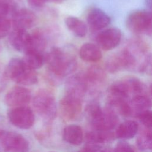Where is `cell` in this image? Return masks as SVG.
Returning <instances> with one entry per match:
<instances>
[{"label":"cell","instance_id":"8fae6325","mask_svg":"<svg viewBox=\"0 0 152 152\" xmlns=\"http://www.w3.org/2000/svg\"><path fill=\"white\" fill-rule=\"evenodd\" d=\"M88 86L84 73H77L70 76L65 84V94L83 100Z\"/></svg>","mask_w":152,"mask_h":152},{"label":"cell","instance_id":"4316f807","mask_svg":"<svg viewBox=\"0 0 152 152\" xmlns=\"http://www.w3.org/2000/svg\"><path fill=\"white\" fill-rule=\"evenodd\" d=\"M137 117L140 122L148 129H151L152 126V115L150 110H147L137 114Z\"/></svg>","mask_w":152,"mask_h":152},{"label":"cell","instance_id":"ba28073f","mask_svg":"<svg viewBox=\"0 0 152 152\" xmlns=\"http://www.w3.org/2000/svg\"><path fill=\"white\" fill-rule=\"evenodd\" d=\"M8 117L13 125L24 129L31 128L35 120L33 110L26 106L13 107L8 112Z\"/></svg>","mask_w":152,"mask_h":152},{"label":"cell","instance_id":"9a60e30c","mask_svg":"<svg viewBox=\"0 0 152 152\" xmlns=\"http://www.w3.org/2000/svg\"><path fill=\"white\" fill-rule=\"evenodd\" d=\"M9 42L15 50L25 53L30 47V34L26 30L13 29L10 34Z\"/></svg>","mask_w":152,"mask_h":152},{"label":"cell","instance_id":"ac0fdd59","mask_svg":"<svg viewBox=\"0 0 152 152\" xmlns=\"http://www.w3.org/2000/svg\"><path fill=\"white\" fill-rule=\"evenodd\" d=\"M63 138L73 145H79L83 140V132L81 128L75 124L65 126L63 130Z\"/></svg>","mask_w":152,"mask_h":152},{"label":"cell","instance_id":"30bf717a","mask_svg":"<svg viewBox=\"0 0 152 152\" xmlns=\"http://www.w3.org/2000/svg\"><path fill=\"white\" fill-rule=\"evenodd\" d=\"M96 39L100 49L108 51L119 45L122 39V33L119 28L111 27L100 32Z\"/></svg>","mask_w":152,"mask_h":152},{"label":"cell","instance_id":"44dd1931","mask_svg":"<svg viewBox=\"0 0 152 152\" xmlns=\"http://www.w3.org/2000/svg\"><path fill=\"white\" fill-rule=\"evenodd\" d=\"M30 34V45L27 50H33L40 53H44L46 47L47 39L45 33L40 29H36ZM26 51V52H27Z\"/></svg>","mask_w":152,"mask_h":152},{"label":"cell","instance_id":"277c9868","mask_svg":"<svg viewBox=\"0 0 152 152\" xmlns=\"http://www.w3.org/2000/svg\"><path fill=\"white\" fill-rule=\"evenodd\" d=\"M33 104L35 111L43 119L50 121L54 119L57 113L55 97L49 90L42 88L35 94Z\"/></svg>","mask_w":152,"mask_h":152},{"label":"cell","instance_id":"836d02e7","mask_svg":"<svg viewBox=\"0 0 152 152\" xmlns=\"http://www.w3.org/2000/svg\"><path fill=\"white\" fill-rule=\"evenodd\" d=\"M98 152H112L110 150H108V149H105V150H100Z\"/></svg>","mask_w":152,"mask_h":152},{"label":"cell","instance_id":"7a4b0ae2","mask_svg":"<svg viewBox=\"0 0 152 152\" xmlns=\"http://www.w3.org/2000/svg\"><path fill=\"white\" fill-rule=\"evenodd\" d=\"M86 112L96 130L111 131L118 125L116 112L107 106L103 109L97 103L91 102L87 106Z\"/></svg>","mask_w":152,"mask_h":152},{"label":"cell","instance_id":"83f0119b","mask_svg":"<svg viewBox=\"0 0 152 152\" xmlns=\"http://www.w3.org/2000/svg\"><path fill=\"white\" fill-rule=\"evenodd\" d=\"M11 27V22L7 17H0V39L6 36Z\"/></svg>","mask_w":152,"mask_h":152},{"label":"cell","instance_id":"ffe728a7","mask_svg":"<svg viewBox=\"0 0 152 152\" xmlns=\"http://www.w3.org/2000/svg\"><path fill=\"white\" fill-rule=\"evenodd\" d=\"M65 24L68 29L75 36L84 37L87 33V26L86 23L77 17L69 16L65 19Z\"/></svg>","mask_w":152,"mask_h":152},{"label":"cell","instance_id":"5bb4252c","mask_svg":"<svg viewBox=\"0 0 152 152\" xmlns=\"http://www.w3.org/2000/svg\"><path fill=\"white\" fill-rule=\"evenodd\" d=\"M87 21L90 28L99 30L107 27L111 21L110 17L100 8H94L88 12Z\"/></svg>","mask_w":152,"mask_h":152},{"label":"cell","instance_id":"6da1fadb","mask_svg":"<svg viewBox=\"0 0 152 152\" xmlns=\"http://www.w3.org/2000/svg\"><path fill=\"white\" fill-rule=\"evenodd\" d=\"M45 63L47 66L46 79L52 85H58L62 79L77 68L75 56L59 48H53L45 55Z\"/></svg>","mask_w":152,"mask_h":152},{"label":"cell","instance_id":"f1b7e54d","mask_svg":"<svg viewBox=\"0 0 152 152\" xmlns=\"http://www.w3.org/2000/svg\"><path fill=\"white\" fill-rule=\"evenodd\" d=\"M113 152H134V150L129 143L121 141L117 143Z\"/></svg>","mask_w":152,"mask_h":152},{"label":"cell","instance_id":"5b68a950","mask_svg":"<svg viewBox=\"0 0 152 152\" xmlns=\"http://www.w3.org/2000/svg\"><path fill=\"white\" fill-rule=\"evenodd\" d=\"M135 59L125 48L122 50L110 55L105 63V69L113 74L123 70H137Z\"/></svg>","mask_w":152,"mask_h":152},{"label":"cell","instance_id":"8992f818","mask_svg":"<svg viewBox=\"0 0 152 152\" xmlns=\"http://www.w3.org/2000/svg\"><path fill=\"white\" fill-rule=\"evenodd\" d=\"M126 24L129 30L135 34H151V14L146 10H137L130 13Z\"/></svg>","mask_w":152,"mask_h":152},{"label":"cell","instance_id":"9c48e42d","mask_svg":"<svg viewBox=\"0 0 152 152\" xmlns=\"http://www.w3.org/2000/svg\"><path fill=\"white\" fill-rule=\"evenodd\" d=\"M83 100L65 94L59 102V110L62 118L66 121L77 119L82 109Z\"/></svg>","mask_w":152,"mask_h":152},{"label":"cell","instance_id":"d6a6232c","mask_svg":"<svg viewBox=\"0 0 152 152\" xmlns=\"http://www.w3.org/2000/svg\"><path fill=\"white\" fill-rule=\"evenodd\" d=\"M65 0H46V1H49L50 2L55 3V4H60L64 1Z\"/></svg>","mask_w":152,"mask_h":152},{"label":"cell","instance_id":"7c38bea8","mask_svg":"<svg viewBox=\"0 0 152 152\" xmlns=\"http://www.w3.org/2000/svg\"><path fill=\"white\" fill-rule=\"evenodd\" d=\"M31 99L30 91L22 86H15L11 88L5 96V103L11 107L26 106Z\"/></svg>","mask_w":152,"mask_h":152},{"label":"cell","instance_id":"52a82bcc","mask_svg":"<svg viewBox=\"0 0 152 152\" xmlns=\"http://www.w3.org/2000/svg\"><path fill=\"white\" fill-rule=\"evenodd\" d=\"M0 146L9 152H28L29 143L21 134L11 131H0Z\"/></svg>","mask_w":152,"mask_h":152},{"label":"cell","instance_id":"f546056e","mask_svg":"<svg viewBox=\"0 0 152 152\" xmlns=\"http://www.w3.org/2000/svg\"><path fill=\"white\" fill-rule=\"evenodd\" d=\"M100 150V147L93 143H89L86 145L79 152H98Z\"/></svg>","mask_w":152,"mask_h":152},{"label":"cell","instance_id":"e0dca14e","mask_svg":"<svg viewBox=\"0 0 152 152\" xmlns=\"http://www.w3.org/2000/svg\"><path fill=\"white\" fill-rule=\"evenodd\" d=\"M88 86L102 85L106 79L105 70L99 65H91L89 66L84 73Z\"/></svg>","mask_w":152,"mask_h":152},{"label":"cell","instance_id":"4dcf8cb0","mask_svg":"<svg viewBox=\"0 0 152 152\" xmlns=\"http://www.w3.org/2000/svg\"><path fill=\"white\" fill-rule=\"evenodd\" d=\"M7 78L5 69L0 66V91H1L5 86Z\"/></svg>","mask_w":152,"mask_h":152},{"label":"cell","instance_id":"2e32d148","mask_svg":"<svg viewBox=\"0 0 152 152\" xmlns=\"http://www.w3.org/2000/svg\"><path fill=\"white\" fill-rule=\"evenodd\" d=\"M79 56L84 62H97L102 59V53L97 45L92 43H86L80 48Z\"/></svg>","mask_w":152,"mask_h":152},{"label":"cell","instance_id":"4fadbf2b","mask_svg":"<svg viewBox=\"0 0 152 152\" xmlns=\"http://www.w3.org/2000/svg\"><path fill=\"white\" fill-rule=\"evenodd\" d=\"M36 22V15L30 10L21 8L17 11L12 15L13 29L27 31L31 28Z\"/></svg>","mask_w":152,"mask_h":152},{"label":"cell","instance_id":"d6986e66","mask_svg":"<svg viewBox=\"0 0 152 152\" xmlns=\"http://www.w3.org/2000/svg\"><path fill=\"white\" fill-rule=\"evenodd\" d=\"M138 130L137 122L132 120H128L118 126L116 131V136L121 139H131L137 134Z\"/></svg>","mask_w":152,"mask_h":152},{"label":"cell","instance_id":"cb8c5ba5","mask_svg":"<svg viewBox=\"0 0 152 152\" xmlns=\"http://www.w3.org/2000/svg\"><path fill=\"white\" fill-rule=\"evenodd\" d=\"M115 134L110 131L94 130L88 132L86 134L87 140L93 144L109 142L114 140Z\"/></svg>","mask_w":152,"mask_h":152},{"label":"cell","instance_id":"3957f363","mask_svg":"<svg viewBox=\"0 0 152 152\" xmlns=\"http://www.w3.org/2000/svg\"><path fill=\"white\" fill-rule=\"evenodd\" d=\"M8 78L22 86H32L38 81L37 74L34 69L28 67L19 58H12L5 68Z\"/></svg>","mask_w":152,"mask_h":152},{"label":"cell","instance_id":"7402d4cb","mask_svg":"<svg viewBox=\"0 0 152 152\" xmlns=\"http://www.w3.org/2000/svg\"><path fill=\"white\" fill-rule=\"evenodd\" d=\"M132 113L135 115L140 112L149 110L151 105V102L148 94L136 95L132 97L129 102Z\"/></svg>","mask_w":152,"mask_h":152},{"label":"cell","instance_id":"1f68e13d","mask_svg":"<svg viewBox=\"0 0 152 152\" xmlns=\"http://www.w3.org/2000/svg\"><path fill=\"white\" fill-rule=\"evenodd\" d=\"M29 4L35 8H41L44 6L46 0H27Z\"/></svg>","mask_w":152,"mask_h":152},{"label":"cell","instance_id":"e575fe53","mask_svg":"<svg viewBox=\"0 0 152 152\" xmlns=\"http://www.w3.org/2000/svg\"><path fill=\"white\" fill-rule=\"evenodd\" d=\"M0 51H1V46H0Z\"/></svg>","mask_w":152,"mask_h":152},{"label":"cell","instance_id":"603a6c76","mask_svg":"<svg viewBox=\"0 0 152 152\" xmlns=\"http://www.w3.org/2000/svg\"><path fill=\"white\" fill-rule=\"evenodd\" d=\"M45 55L44 53L28 50L24 53L23 61L28 67L36 70L40 68L45 64Z\"/></svg>","mask_w":152,"mask_h":152},{"label":"cell","instance_id":"484cf974","mask_svg":"<svg viewBox=\"0 0 152 152\" xmlns=\"http://www.w3.org/2000/svg\"><path fill=\"white\" fill-rule=\"evenodd\" d=\"M16 11V5L12 0H0V17H7L9 14L12 15Z\"/></svg>","mask_w":152,"mask_h":152},{"label":"cell","instance_id":"d4e9b609","mask_svg":"<svg viewBox=\"0 0 152 152\" xmlns=\"http://www.w3.org/2000/svg\"><path fill=\"white\" fill-rule=\"evenodd\" d=\"M137 144L139 149L141 150L151 149L152 136L151 129L146 128L139 134L137 139Z\"/></svg>","mask_w":152,"mask_h":152}]
</instances>
